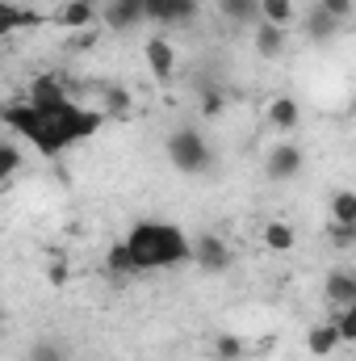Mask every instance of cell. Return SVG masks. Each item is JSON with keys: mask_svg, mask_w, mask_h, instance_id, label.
<instances>
[{"mask_svg": "<svg viewBox=\"0 0 356 361\" xmlns=\"http://www.w3.org/2000/svg\"><path fill=\"white\" fill-rule=\"evenodd\" d=\"M21 169V143H13V139H0V185L13 177Z\"/></svg>", "mask_w": 356, "mask_h": 361, "instance_id": "cb8c5ba5", "label": "cell"}, {"mask_svg": "<svg viewBox=\"0 0 356 361\" xmlns=\"http://www.w3.org/2000/svg\"><path fill=\"white\" fill-rule=\"evenodd\" d=\"M68 277H72V265H68L63 257H55V261L46 265V281H51V286H68Z\"/></svg>", "mask_w": 356, "mask_h": 361, "instance_id": "f546056e", "label": "cell"}, {"mask_svg": "<svg viewBox=\"0 0 356 361\" xmlns=\"http://www.w3.org/2000/svg\"><path fill=\"white\" fill-rule=\"evenodd\" d=\"M189 261H193L197 269H205V273H227V269H231V248H227V240H222V235L205 231V235H197V240H193Z\"/></svg>", "mask_w": 356, "mask_h": 361, "instance_id": "5b68a950", "label": "cell"}, {"mask_svg": "<svg viewBox=\"0 0 356 361\" xmlns=\"http://www.w3.org/2000/svg\"><path fill=\"white\" fill-rule=\"evenodd\" d=\"M302 169H306V152H302L293 139H281V143L268 147V156H265L268 180H293Z\"/></svg>", "mask_w": 356, "mask_h": 361, "instance_id": "277c9868", "label": "cell"}, {"mask_svg": "<svg viewBox=\"0 0 356 361\" xmlns=\"http://www.w3.org/2000/svg\"><path fill=\"white\" fill-rule=\"evenodd\" d=\"M197 0H143V17L155 25H184L197 17Z\"/></svg>", "mask_w": 356, "mask_h": 361, "instance_id": "8992f818", "label": "cell"}, {"mask_svg": "<svg viewBox=\"0 0 356 361\" xmlns=\"http://www.w3.org/2000/svg\"><path fill=\"white\" fill-rule=\"evenodd\" d=\"M323 294L331 307H356V273L348 269H331L323 281Z\"/></svg>", "mask_w": 356, "mask_h": 361, "instance_id": "8fae6325", "label": "cell"}, {"mask_svg": "<svg viewBox=\"0 0 356 361\" xmlns=\"http://www.w3.org/2000/svg\"><path fill=\"white\" fill-rule=\"evenodd\" d=\"M340 30H344V25H340L336 17H327V13H323L319 4H314V8L306 13V34H310V42H331V38H336Z\"/></svg>", "mask_w": 356, "mask_h": 361, "instance_id": "ac0fdd59", "label": "cell"}, {"mask_svg": "<svg viewBox=\"0 0 356 361\" xmlns=\"http://www.w3.org/2000/svg\"><path fill=\"white\" fill-rule=\"evenodd\" d=\"M214 357H218V361H239V357H243V341H239V336H231V332H227V336H218V341H214Z\"/></svg>", "mask_w": 356, "mask_h": 361, "instance_id": "484cf974", "label": "cell"}, {"mask_svg": "<svg viewBox=\"0 0 356 361\" xmlns=\"http://www.w3.org/2000/svg\"><path fill=\"white\" fill-rule=\"evenodd\" d=\"M96 17L109 30H117V34H126V30H134V25L147 21L143 17V0H105V8H96Z\"/></svg>", "mask_w": 356, "mask_h": 361, "instance_id": "52a82bcc", "label": "cell"}, {"mask_svg": "<svg viewBox=\"0 0 356 361\" xmlns=\"http://www.w3.org/2000/svg\"><path fill=\"white\" fill-rule=\"evenodd\" d=\"M336 336H340V345H352L356 341V307H340V315H336Z\"/></svg>", "mask_w": 356, "mask_h": 361, "instance_id": "d4e9b609", "label": "cell"}, {"mask_svg": "<svg viewBox=\"0 0 356 361\" xmlns=\"http://www.w3.org/2000/svg\"><path fill=\"white\" fill-rule=\"evenodd\" d=\"M25 101H30L34 109H55V105H63V101H68V85H63L55 72H42V76H34V80H30Z\"/></svg>", "mask_w": 356, "mask_h": 361, "instance_id": "ba28073f", "label": "cell"}, {"mask_svg": "<svg viewBox=\"0 0 356 361\" xmlns=\"http://www.w3.org/2000/svg\"><path fill=\"white\" fill-rule=\"evenodd\" d=\"M340 349V336H336V324H314L306 332V353L310 357H331Z\"/></svg>", "mask_w": 356, "mask_h": 361, "instance_id": "e0dca14e", "label": "cell"}, {"mask_svg": "<svg viewBox=\"0 0 356 361\" xmlns=\"http://www.w3.org/2000/svg\"><path fill=\"white\" fill-rule=\"evenodd\" d=\"M319 8L327 17H336L340 25H348V17H352V0H319Z\"/></svg>", "mask_w": 356, "mask_h": 361, "instance_id": "4316f807", "label": "cell"}, {"mask_svg": "<svg viewBox=\"0 0 356 361\" xmlns=\"http://www.w3.org/2000/svg\"><path fill=\"white\" fill-rule=\"evenodd\" d=\"M256 13L265 25H276V30H289L298 21V4L293 0H256Z\"/></svg>", "mask_w": 356, "mask_h": 361, "instance_id": "9a60e30c", "label": "cell"}, {"mask_svg": "<svg viewBox=\"0 0 356 361\" xmlns=\"http://www.w3.org/2000/svg\"><path fill=\"white\" fill-rule=\"evenodd\" d=\"M218 4H222V13H227L231 21H243V17L256 13V0H218Z\"/></svg>", "mask_w": 356, "mask_h": 361, "instance_id": "83f0119b", "label": "cell"}, {"mask_svg": "<svg viewBox=\"0 0 356 361\" xmlns=\"http://www.w3.org/2000/svg\"><path fill=\"white\" fill-rule=\"evenodd\" d=\"M293 244H298V231H293L285 219H272L265 227V248L268 252H289Z\"/></svg>", "mask_w": 356, "mask_h": 361, "instance_id": "44dd1931", "label": "cell"}, {"mask_svg": "<svg viewBox=\"0 0 356 361\" xmlns=\"http://www.w3.org/2000/svg\"><path fill=\"white\" fill-rule=\"evenodd\" d=\"M30 25H42V13L0 0V38H8V34H17V30H30Z\"/></svg>", "mask_w": 356, "mask_h": 361, "instance_id": "4fadbf2b", "label": "cell"}, {"mask_svg": "<svg viewBox=\"0 0 356 361\" xmlns=\"http://www.w3.org/2000/svg\"><path fill=\"white\" fill-rule=\"evenodd\" d=\"M105 126V114L101 109H89V105H80V101H63V105H55V109H42V122H38V130H34V152L38 156H46V160H55L59 152H68L72 143H84L92 139L96 130Z\"/></svg>", "mask_w": 356, "mask_h": 361, "instance_id": "7a4b0ae2", "label": "cell"}, {"mask_svg": "<svg viewBox=\"0 0 356 361\" xmlns=\"http://www.w3.org/2000/svg\"><path fill=\"white\" fill-rule=\"evenodd\" d=\"M0 332H4V307H0Z\"/></svg>", "mask_w": 356, "mask_h": 361, "instance_id": "d6a6232c", "label": "cell"}, {"mask_svg": "<svg viewBox=\"0 0 356 361\" xmlns=\"http://www.w3.org/2000/svg\"><path fill=\"white\" fill-rule=\"evenodd\" d=\"M268 122H272V130H281L285 139L298 130V122H302V105L293 101V97H276L272 105H268Z\"/></svg>", "mask_w": 356, "mask_h": 361, "instance_id": "7c38bea8", "label": "cell"}, {"mask_svg": "<svg viewBox=\"0 0 356 361\" xmlns=\"http://www.w3.org/2000/svg\"><path fill=\"white\" fill-rule=\"evenodd\" d=\"M105 273H109V277H126V273H134L130 252H126V244H122V240H113V244L105 248Z\"/></svg>", "mask_w": 356, "mask_h": 361, "instance_id": "603a6c76", "label": "cell"}, {"mask_svg": "<svg viewBox=\"0 0 356 361\" xmlns=\"http://www.w3.org/2000/svg\"><path fill=\"white\" fill-rule=\"evenodd\" d=\"M55 25H63V30H92L96 25V8L92 4H80V0H68L59 13H55Z\"/></svg>", "mask_w": 356, "mask_h": 361, "instance_id": "5bb4252c", "label": "cell"}, {"mask_svg": "<svg viewBox=\"0 0 356 361\" xmlns=\"http://www.w3.org/2000/svg\"><path fill=\"white\" fill-rule=\"evenodd\" d=\"M201 114H205V118H218V114H222V89L210 85V89L201 92Z\"/></svg>", "mask_w": 356, "mask_h": 361, "instance_id": "f1b7e54d", "label": "cell"}, {"mask_svg": "<svg viewBox=\"0 0 356 361\" xmlns=\"http://www.w3.org/2000/svg\"><path fill=\"white\" fill-rule=\"evenodd\" d=\"M0 122L17 135V139H34V130H38V122H42V109H34L30 101H17V105H4L0 109Z\"/></svg>", "mask_w": 356, "mask_h": 361, "instance_id": "30bf717a", "label": "cell"}, {"mask_svg": "<svg viewBox=\"0 0 356 361\" xmlns=\"http://www.w3.org/2000/svg\"><path fill=\"white\" fill-rule=\"evenodd\" d=\"M92 42H96V30H76V34H72V42H68V47H72V51H89Z\"/></svg>", "mask_w": 356, "mask_h": 361, "instance_id": "4dcf8cb0", "label": "cell"}, {"mask_svg": "<svg viewBox=\"0 0 356 361\" xmlns=\"http://www.w3.org/2000/svg\"><path fill=\"white\" fill-rule=\"evenodd\" d=\"M25 361H72V357H68V345H63V341L42 336V341H34V345L25 349Z\"/></svg>", "mask_w": 356, "mask_h": 361, "instance_id": "7402d4cb", "label": "cell"}, {"mask_svg": "<svg viewBox=\"0 0 356 361\" xmlns=\"http://www.w3.org/2000/svg\"><path fill=\"white\" fill-rule=\"evenodd\" d=\"M126 252H130V265L134 273H147V269H177L189 261L193 252V240L180 231L177 223L168 219H139L126 235H122Z\"/></svg>", "mask_w": 356, "mask_h": 361, "instance_id": "6da1fadb", "label": "cell"}, {"mask_svg": "<svg viewBox=\"0 0 356 361\" xmlns=\"http://www.w3.org/2000/svg\"><path fill=\"white\" fill-rule=\"evenodd\" d=\"M143 59H147V68H151V76L155 80H172L177 76V47L168 42V38H151L147 47H143Z\"/></svg>", "mask_w": 356, "mask_h": 361, "instance_id": "9c48e42d", "label": "cell"}, {"mask_svg": "<svg viewBox=\"0 0 356 361\" xmlns=\"http://www.w3.org/2000/svg\"><path fill=\"white\" fill-rule=\"evenodd\" d=\"M285 42H289V30H276V25L256 21V51H260L265 59H276V55L285 51Z\"/></svg>", "mask_w": 356, "mask_h": 361, "instance_id": "d6986e66", "label": "cell"}, {"mask_svg": "<svg viewBox=\"0 0 356 361\" xmlns=\"http://www.w3.org/2000/svg\"><path fill=\"white\" fill-rule=\"evenodd\" d=\"M164 152H168L172 169L184 173V177H205V173L214 169V147H210V139H205L197 126H177V130L168 135Z\"/></svg>", "mask_w": 356, "mask_h": 361, "instance_id": "3957f363", "label": "cell"}, {"mask_svg": "<svg viewBox=\"0 0 356 361\" xmlns=\"http://www.w3.org/2000/svg\"><path fill=\"white\" fill-rule=\"evenodd\" d=\"M331 227H356V193L336 189L331 193Z\"/></svg>", "mask_w": 356, "mask_h": 361, "instance_id": "ffe728a7", "label": "cell"}, {"mask_svg": "<svg viewBox=\"0 0 356 361\" xmlns=\"http://www.w3.org/2000/svg\"><path fill=\"white\" fill-rule=\"evenodd\" d=\"M101 114L105 118H130L134 114V97L122 85H101Z\"/></svg>", "mask_w": 356, "mask_h": 361, "instance_id": "2e32d148", "label": "cell"}, {"mask_svg": "<svg viewBox=\"0 0 356 361\" xmlns=\"http://www.w3.org/2000/svg\"><path fill=\"white\" fill-rule=\"evenodd\" d=\"M80 4H92V8H101V0H80Z\"/></svg>", "mask_w": 356, "mask_h": 361, "instance_id": "1f68e13d", "label": "cell"}]
</instances>
